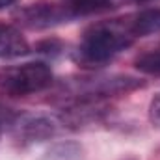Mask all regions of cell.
<instances>
[{
  "label": "cell",
  "instance_id": "obj_9",
  "mask_svg": "<svg viewBox=\"0 0 160 160\" xmlns=\"http://www.w3.org/2000/svg\"><path fill=\"white\" fill-rule=\"evenodd\" d=\"M11 121H13V118H11L8 112H4V110L0 108V136H2L4 127H6V125H11Z\"/></svg>",
  "mask_w": 160,
  "mask_h": 160
},
{
  "label": "cell",
  "instance_id": "obj_1",
  "mask_svg": "<svg viewBox=\"0 0 160 160\" xmlns=\"http://www.w3.org/2000/svg\"><path fill=\"white\" fill-rule=\"evenodd\" d=\"M134 38L127 32L123 22L95 24L86 30L84 38L77 47L75 58L86 67H97L114 60L121 50L128 48Z\"/></svg>",
  "mask_w": 160,
  "mask_h": 160
},
{
  "label": "cell",
  "instance_id": "obj_3",
  "mask_svg": "<svg viewBox=\"0 0 160 160\" xmlns=\"http://www.w3.org/2000/svg\"><path fill=\"white\" fill-rule=\"evenodd\" d=\"M11 128L21 143H36L56 132V121L48 116H21L11 121Z\"/></svg>",
  "mask_w": 160,
  "mask_h": 160
},
{
  "label": "cell",
  "instance_id": "obj_5",
  "mask_svg": "<svg viewBox=\"0 0 160 160\" xmlns=\"http://www.w3.org/2000/svg\"><path fill=\"white\" fill-rule=\"evenodd\" d=\"M123 26L132 38H145V36L160 34V9L158 8L143 9L128 17L127 22H123Z\"/></svg>",
  "mask_w": 160,
  "mask_h": 160
},
{
  "label": "cell",
  "instance_id": "obj_10",
  "mask_svg": "<svg viewBox=\"0 0 160 160\" xmlns=\"http://www.w3.org/2000/svg\"><path fill=\"white\" fill-rule=\"evenodd\" d=\"M17 0H0V9H6V8H11Z\"/></svg>",
  "mask_w": 160,
  "mask_h": 160
},
{
  "label": "cell",
  "instance_id": "obj_8",
  "mask_svg": "<svg viewBox=\"0 0 160 160\" xmlns=\"http://www.w3.org/2000/svg\"><path fill=\"white\" fill-rule=\"evenodd\" d=\"M149 119L155 127L160 128V93L155 95V99L151 101V106H149Z\"/></svg>",
  "mask_w": 160,
  "mask_h": 160
},
{
  "label": "cell",
  "instance_id": "obj_2",
  "mask_svg": "<svg viewBox=\"0 0 160 160\" xmlns=\"http://www.w3.org/2000/svg\"><path fill=\"white\" fill-rule=\"evenodd\" d=\"M52 71L43 62H30L0 69V91L9 97H28L52 84Z\"/></svg>",
  "mask_w": 160,
  "mask_h": 160
},
{
  "label": "cell",
  "instance_id": "obj_4",
  "mask_svg": "<svg viewBox=\"0 0 160 160\" xmlns=\"http://www.w3.org/2000/svg\"><path fill=\"white\" fill-rule=\"evenodd\" d=\"M19 19L32 26V28H45V26H52V24H60V22H67V13L62 6V2H38V4H30L28 8L19 11Z\"/></svg>",
  "mask_w": 160,
  "mask_h": 160
},
{
  "label": "cell",
  "instance_id": "obj_7",
  "mask_svg": "<svg viewBox=\"0 0 160 160\" xmlns=\"http://www.w3.org/2000/svg\"><path fill=\"white\" fill-rule=\"evenodd\" d=\"M136 69L143 75H149V77H160V48L155 50H149V52H143L136 58L134 62Z\"/></svg>",
  "mask_w": 160,
  "mask_h": 160
},
{
  "label": "cell",
  "instance_id": "obj_6",
  "mask_svg": "<svg viewBox=\"0 0 160 160\" xmlns=\"http://www.w3.org/2000/svg\"><path fill=\"white\" fill-rule=\"evenodd\" d=\"M30 52V45L26 38L11 24L0 22V58H19Z\"/></svg>",
  "mask_w": 160,
  "mask_h": 160
}]
</instances>
